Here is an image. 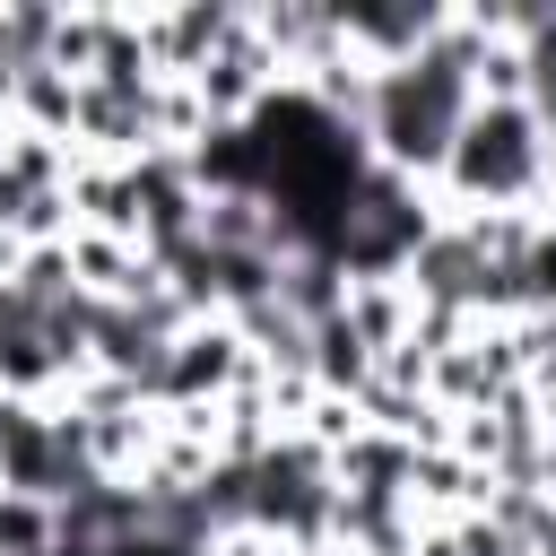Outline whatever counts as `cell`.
<instances>
[{"label": "cell", "mask_w": 556, "mask_h": 556, "mask_svg": "<svg viewBox=\"0 0 556 556\" xmlns=\"http://www.w3.org/2000/svg\"><path fill=\"white\" fill-rule=\"evenodd\" d=\"M443 122H452V70H426V87H417V78L391 87V139H400V148H434Z\"/></svg>", "instance_id": "obj_1"}, {"label": "cell", "mask_w": 556, "mask_h": 556, "mask_svg": "<svg viewBox=\"0 0 556 556\" xmlns=\"http://www.w3.org/2000/svg\"><path fill=\"white\" fill-rule=\"evenodd\" d=\"M513 165H521V122H486V130H478V148H469V174H478V182H486V174L504 182Z\"/></svg>", "instance_id": "obj_2"}]
</instances>
